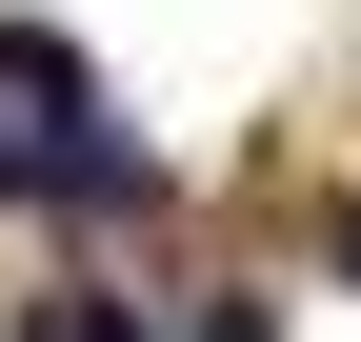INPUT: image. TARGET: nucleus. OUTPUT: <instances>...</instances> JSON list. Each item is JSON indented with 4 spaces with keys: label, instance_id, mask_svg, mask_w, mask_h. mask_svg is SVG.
Instances as JSON below:
<instances>
[{
    "label": "nucleus",
    "instance_id": "nucleus-1",
    "mask_svg": "<svg viewBox=\"0 0 361 342\" xmlns=\"http://www.w3.org/2000/svg\"><path fill=\"white\" fill-rule=\"evenodd\" d=\"M0 101H40L80 141V121H101V81H80V40H40V20H0Z\"/></svg>",
    "mask_w": 361,
    "mask_h": 342
},
{
    "label": "nucleus",
    "instance_id": "nucleus-2",
    "mask_svg": "<svg viewBox=\"0 0 361 342\" xmlns=\"http://www.w3.org/2000/svg\"><path fill=\"white\" fill-rule=\"evenodd\" d=\"M20 342H141V322H121L101 282H80V302H20Z\"/></svg>",
    "mask_w": 361,
    "mask_h": 342
},
{
    "label": "nucleus",
    "instance_id": "nucleus-3",
    "mask_svg": "<svg viewBox=\"0 0 361 342\" xmlns=\"http://www.w3.org/2000/svg\"><path fill=\"white\" fill-rule=\"evenodd\" d=\"M201 342H281V322H261V302H221V322H201Z\"/></svg>",
    "mask_w": 361,
    "mask_h": 342
},
{
    "label": "nucleus",
    "instance_id": "nucleus-4",
    "mask_svg": "<svg viewBox=\"0 0 361 342\" xmlns=\"http://www.w3.org/2000/svg\"><path fill=\"white\" fill-rule=\"evenodd\" d=\"M20 182H40V141H0V201H20Z\"/></svg>",
    "mask_w": 361,
    "mask_h": 342
},
{
    "label": "nucleus",
    "instance_id": "nucleus-5",
    "mask_svg": "<svg viewBox=\"0 0 361 342\" xmlns=\"http://www.w3.org/2000/svg\"><path fill=\"white\" fill-rule=\"evenodd\" d=\"M341 282H361V222H341Z\"/></svg>",
    "mask_w": 361,
    "mask_h": 342
}]
</instances>
